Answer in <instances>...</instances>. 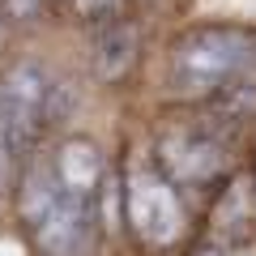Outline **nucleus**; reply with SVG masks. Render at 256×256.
<instances>
[{"instance_id": "f03ea898", "label": "nucleus", "mask_w": 256, "mask_h": 256, "mask_svg": "<svg viewBox=\"0 0 256 256\" xmlns=\"http://www.w3.org/2000/svg\"><path fill=\"white\" fill-rule=\"evenodd\" d=\"M52 90L47 68L38 60H18L0 77V132L13 146V154H26L38 141L47 116H52Z\"/></svg>"}, {"instance_id": "9d476101", "label": "nucleus", "mask_w": 256, "mask_h": 256, "mask_svg": "<svg viewBox=\"0 0 256 256\" xmlns=\"http://www.w3.org/2000/svg\"><path fill=\"white\" fill-rule=\"evenodd\" d=\"M13 146L9 141H4V132H0V188H4V184H9V166H13Z\"/></svg>"}, {"instance_id": "6e6552de", "label": "nucleus", "mask_w": 256, "mask_h": 256, "mask_svg": "<svg viewBox=\"0 0 256 256\" xmlns=\"http://www.w3.org/2000/svg\"><path fill=\"white\" fill-rule=\"evenodd\" d=\"M73 9H77V18L94 22V18H107L116 9V0H73Z\"/></svg>"}, {"instance_id": "39448f33", "label": "nucleus", "mask_w": 256, "mask_h": 256, "mask_svg": "<svg viewBox=\"0 0 256 256\" xmlns=\"http://www.w3.org/2000/svg\"><path fill=\"white\" fill-rule=\"evenodd\" d=\"M162 162L175 180L184 184H205L222 171V146L210 132H196V128H184V132H166L162 141Z\"/></svg>"}, {"instance_id": "f257e3e1", "label": "nucleus", "mask_w": 256, "mask_h": 256, "mask_svg": "<svg viewBox=\"0 0 256 256\" xmlns=\"http://www.w3.org/2000/svg\"><path fill=\"white\" fill-rule=\"evenodd\" d=\"M256 68V34L244 26H196L171 47V86L180 94H214L239 86Z\"/></svg>"}, {"instance_id": "423d86ee", "label": "nucleus", "mask_w": 256, "mask_h": 256, "mask_svg": "<svg viewBox=\"0 0 256 256\" xmlns=\"http://www.w3.org/2000/svg\"><path fill=\"white\" fill-rule=\"evenodd\" d=\"M52 171H56V180H60L64 192H73L82 201H94V196H98V184H102V154H98L94 141L73 137V141L60 146Z\"/></svg>"}, {"instance_id": "7ed1b4c3", "label": "nucleus", "mask_w": 256, "mask_h": 256, "mask_svg": "<svg viewBox=\"0 0 256 256\" xmlns=\"http://www.w3.org/2000/svg\"><path fill=\"white\" fill-rule=\"evenodd\" d=\"M124 210H128L132 230H137L146 244H154V248L171 244V239L180 235V226H184V210H180L175 188L162 180V175H154V171H137L132 180H128Z\"/></svg>"}, {"instance_id": "20e7f679", "label": "nucleus", "mask_w": 256, "mask_h": 256, "mask_svg": "<svg viewBox=\"0 0 256 256\" xmlns=\"http://www.w3.org/2000/svg\"><path fill=\"white\" fill-rule=\"evenodd\" d=\"M34 239L47 256H86L94 230V201H82L73 192H64L52 201V210L34 222Z\"/></svg>"}, {"instance_id": "0eeeda50", "label": "nucleus", "mask_w": 256, "mask_h": 256, "mask_svg": "<svg viewBox=\"0 0 256 256\" xmlns=\"http://www.w3.org/2000/svg\"><path fill=\"white\" fill-rule=\"evenodd\" d=\"M132 60H137V30L124 26V22L107 26L94 43V77L98 82H120L132 68Z\"/></svg>"}, {"instance_id": "1a4fd4ad", "label": "nucleus", "mask_w": 256, "mask_h": 256, "mask_svg": "<svg viewBox=\"0 0 256 256\" xmlns=\"http://www.w3.org/2000/svg\"><path fill=\"white\" fill-rule=\"evenodd\" d=\"M47 0H4V9H9V18H18V22H30L38 9H43Z\"/></svg>"}]
</instances>
